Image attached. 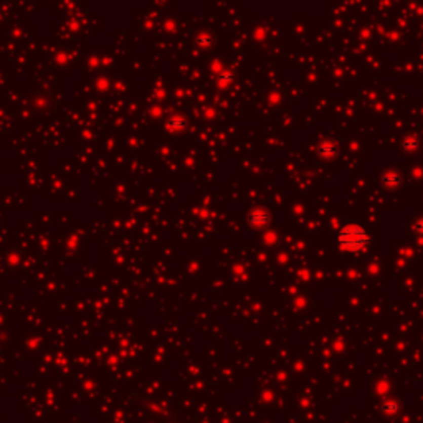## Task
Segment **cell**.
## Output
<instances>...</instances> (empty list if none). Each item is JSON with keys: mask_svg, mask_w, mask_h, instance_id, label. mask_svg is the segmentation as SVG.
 Wrapping results in <instances>:
<instances>
[{"mask_svg": "<svg viewBox=\"0 0 423 423\" xmlns=\"http://www.w3.org/2000/svg\"><path fill=\"white\" fill-rule=\"evenodd\" d=\"M339 246L349 251H357L362 250L369 243V235L362 226L359 225H347L345 228L340 230L337 237Z\"/></svg>", "mask_w": 423, "mask_h": 423, "instance_id": "6da1fadb", "label": "cell"}, {"mask_svg": "<svg viewBox=\"0 0 423 423\" xmlns=\"http://www.w3.org/2000/svg\"><path fill=\"white\" fill-rule=\"evenodd\" d=\"M318 154L323 157V159H332V157L337 154V146L331 141H324L318 146Z\"/></svg>", "mask_w": 423, "mask_h": 423, "instance_id": "7a4b0ae2", "label": "cell"}, {"mask_svg": "<svg viewBox=\"0 0 423 423\" xmlns=\"http://www.w3.org/2000/svg\"><path fill=\"white\" fill-rule=\"evenodd\" d=\"M382 184L387 188H395L400 185V175L395 172V170H387L382 175Z\"/></svg>", "mask_w": 423, "mask_h": 423, "instance_id": "3957f363", "label": "cell"}, {"mask_svg": "<svg viewBox=\"0 0 423 423\" xmlns=\"http://www.w3.org/2000/svg\"><path fill=\"white\" fill-rule=\"evenodd\" d=\"M413 230L418 237H423V218H420L418 222L413 225Z\"/></svg>", "mask_w": 423, "mask_h": 423, "instance_id": "277c9868", "label": "cell"}]
</instances>
